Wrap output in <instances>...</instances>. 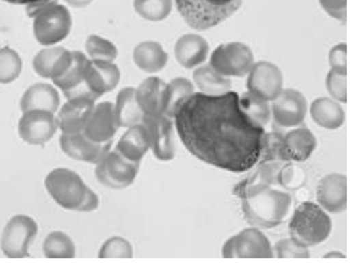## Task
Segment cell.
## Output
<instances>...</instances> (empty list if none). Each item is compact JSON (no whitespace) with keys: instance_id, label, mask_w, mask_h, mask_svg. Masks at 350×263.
Segmentation results:
<instances>
[{"instance_id":"1","label":"cell","mask_w":350,"mask_h":263,"mask_svg":"<svg viewBox=\"0 0 350 263\" xmlns=\"http://www.w3.org/2000/svg\"><path fill=\"white\" fill-rule=\"evenodd\" d=\"M174 125L195 158L229 173H247L260 160L265 127L240 106V95L193 93L178 108Z\"/></svg>"},{"instance_id":"2","label":"cell","mask_w":350,"mask_h":263,"mask_svg":"<svg viewBox=\"0 0 350 263\" xmlns=\"http://www.w3.org/2000/svg\"><path fill=\"white\" fill-rule=\"evenodd\" d=\"M234 194L240 199L245 219L262 229H273L281 225L292 207V195L275 190L273 186L239 188Z\"/></svg>"},{"instance_id":"3","label":"cell","mask_w":350,"mask_h":263,"mask_svg":"<svg viewBox=\"0 0 350 263\" xmlns=\"http://www.w3.org/2000/svg\"><path fill=\"white\" fill-rule=\"evenodd\" d=\"M46 188L59 207L70 212H94L99 207V197L86 186L81 175L67 168L52 169L46 177Z\"/></svg>"},{"instance_id":"4","label":"cell","mask_w":350,"mask_h":263,"mask_svg":"<svg viewBox=\"0 0 350 263\" xmlns=\"http://www.w3.org/2000/svg\"><path fill=\"white\" fill-rule=\"evenodd\" d=\"M183 21L196 29L206 32L230 18L242 7L243 0H174Z\"/></svg>"},{"instance_id":"5","label":"cell","mask_w":350,"mask_h":263,"mask_svg":"<svg viewBox=\"0 0 350 263\" xmlns=\"http://www.w3.org/2000/svg\"><path fill=\"white\" fill-rule=\"evenodd\" d=\"M331 218L319 205L313 201H304L295 208L294 216L288 223L291 238L305 247H313L329 238Z\"/></svg>"},{"instance_id":"6","label":"cell","mask_w":350,"mask_h":263,"mask_svg":"<svg viewBox=\"0 0 350 263\" xmlns=\"http://www.w3.org/2000/svg\"><path fill=\"white\" fill-rule=\"evenodd\" d=\"M28 15L34 20V38L42 46H54L72 32V15L68 8L54 0L28 7Z\"/></svg>"},{"instance_id":"7","label":"cell","mask_w":350,"mask_h":263,"mask_svg":"<svg viewBox=\"0 0 350 263\" xmlns=\"http://www.w3.org/2000/svg\"><path fill=\"white\" fill-rule=\"evenodd\" d=\"M255 64V57L247 44L227 42L217 46L209 59V65L227 78L245 77Z\"/></svg>"},{"instance_id":"8","label":"cell","mask_w":350,"mask_h":263,"mask_svg":"<svg viewBox=\"0 0 350 263\" xmlns=\"http://www.w3.org/2000/svg\"><path fill=\"white\" fill-rule=\"evenodd\" d=\"M38 236V223L31 216L16 214L3 227L0 247L8 258H25L29 255V245Z\"/></svg>"},{"instance_id":"9","label":"cell","mask_w":350,"mask_h":263,"mask_svg":"<svg viewBox=\"0 0 350 263\" xmlns=\"http://www.w3.org/2000/svg\"><path fill=\"white\" fill-rule=\"evenodd\" d=\"M139 171V163L126 160L119 151H109L103 160L96 164V179L109 188L120 190L130 187L135 182Z\"/></svg>"},{"instance_id":"10","label":"cell","mask_w":350,"mask_h":263,"mask_svg":"<svg viewBox=\"0 0 350 263\" xmlns=\"http://www.w3.org/2000/svg\"><path fill=\"white\" fill-rule=\"evenodd\" d=\"M224 258H273L274 251L269 239L260 227H248L232 236L222 247Z\"/></svg>"},{"instance_id":"11","label":"cell","mask_w":350,"mask_h":263,"mask_svg":"<svg viewBox=\"0 0 350 263\" xmlns=\"http://www.w3.org/2000/svg\"><path fill=\"white\" fill-rule=\"evenodd\" d=\"M308 103L300 91L282 90L281 95L274 99L271 117H273L275 129H292V127L301 125L305 121Z\"/></svg>"},{"instance_id":"12","label":"cell","mask_w":350,"mask_h":263,"mask_svg":"<svg viewBox=\"0 0 350 263\" xmlns=\"http://www.w3.org/2000/svg\"><path fill=\"white\" fill-rule=\"evenodd\" d=\"M247 75L248 91L266 101H274L284 90L282 72L275 64L260 60L252 65Z\"/></svg>"},{"instance_id":"13","label":"cell","mask_w":350,"mask_h":263,"mask_svg":"<svg viewBox=\"0 0 350 263\" xmlns=\"http://www.w3.org/2000/svg\"><path fill=\"white\" fill-rule=\"evenodd\" d=\"M57 129L59 124L54 112L41 111V109L23 112L18 124L20 137L28 145H46L54 137Z\"/></svg>"},{"instance_id":"14","label":"cell","mask_w":350,"mask_h":263,"mask_svg":"<svg viewBox=\"0 0 350 263\" xmlns=\"http://www.w3.org/2000/svg\"><path fill=\"white\" fill-rule=\"evenodd\" d=\"M60 150L72 160L85 161V163L98 164L104 156L111 151L112 142L98 143L88 138L85 132L78 134H62L60 135Z\"/></svg>"},{"instance_id":"15","label":"cell","mask_w":350,"mask_h":263,"mask_svg":"<svg viewBox=\"0 0 350 263\" xmlns=\"http://www.w3.org/2000/svg\"><path fill=\"white\" fill-rule=\"evenodd\" d=\"M142 124L146 127L150 135L151 150L159 161H170L175 156L174 145V122L164 114L159 116H144Z\"/></svg>"},{"instance_id":"16","label":"cell","mask_w":350,"mask_h":263,"mask_svg":"<svg viewBox=\"0 0 350 263\" xmlns=\"http://www.w3.org/2000/svg\"><path fill=\"white\" fill-rule=\"evenodd\" d=\"M120 70L109 60H90L86 65L85 85L94 99L111 91L119 85Z\"/></svg>"},{"instance_id":"17","label":"cell","mask_w":350,"mask_h":263,"mask_svg":"<svg viewBox=\"0 0 350 263\" xmlns=\"http://www.w3.org/2000/svg\"><path fill=\"white\" fill-rule=\"evenodd\" d=\"M94 106L96 99L90 96H77V98L67 99V103L59 109V117H57V124L62 134H78L85 130Z\"/></svg>"},{"instance_id":"18","label":"cell","mask_w":350,"mask_h":263,"mask_svg":"<svg viewBox=\"0 0 350 263\" xmlns=\"http://www.w3.org/2000/svg\"><path fill=\"white\" fill-rule=\"evenodd\" d=\"M72 62L67 67V70L55 78L54 85L59 88V90L64 91L65 98L72 99L77 98V96H90L93 98L85 85V75H86V65L90 62L86 54H83L80 51H72ZM94 99V98H93Z\"/></svg>"},{"instance_id":"19","label":"cell","mask_w":350,"mask_h":263,"mask_svg":"<svg viewBox=\"0 0 350 263\" xmlns=\"http://www.w3.org/2000/svg\"><path fill=\"white\" fill-rule=\"evenodd\" d=\"M318 205L329 213H342L347 208V177L344 174H327L317 187Z\"/></svg>"},{"instance_id":"20","label":"cell","mask_w":350,"mask_h":263,"mask_svg":"<svg viewBox=\"0 0 350 263\" xmlns=\"http://www.w3.org/2000/svg\"><path fill=\"white\" fill-rule=\"evenodd\" d=\"M318 140L310 129L304 125L292 127V130L282 134V153L292 163L306 161L317 150Z\"/></svg>"},{"instance_id":"21","label":"cell","mask_w":350,"mask_h":263,"mask_svg":"<svg viewBox=\"0 0 350 263\" xmlns=\"http://www.w3.org/2000/svg\"><path fill=\"white\" fill-rule=\"evenodd\" d=\"M117 129H119V125L113 117V104L104 101V103L96 104L83 132L93 142L107 143L112 142Z\"/></svg>"},{"instance_id":"22","label":"cell","mask_w":350,"mask_h":263,"mask_svg":"<svg viewBox=\"0 0 350 263\" xmlns=\"http://www.w3.org/2000/svg\"><path fill=\"white\" fill-rule=\"evenodd\" d=\"M175 59L183 68H196L208 59L209 44L200 34L188 33L175 42Z\"/></svg>"},{"instance_id":"23","label":"cell","mask_w":350,"mask_h":263,"mask_svg":"<svg viewBox=\"0 0 350 263\" xmlns=\"http://www.w3.org/2000/svg\"><path fill=\"white\" fill-rule=\"evenodd\" d=\"M72 51L65 47H47V49L39 51L33 59V68L39 77L42 78H59L67 70L72 62Z\"/></svg>"},{"instance_id":"24","label":"cell","mask_w":350,"mask_h":263,"mask_svg":"<svg viewBox=\"0 0 350 263\" xmlns=\"http://www.w3.org/2000/svg\"><path fill=\"white\" fill-rule=\"evenodd\" d=\"M165 88H167V83H164L157 77L146 78V80L139 83L138 88H135L137 103L139 109L144 112V116L164 114Z\"/></svg>"},{"instance_id":"25","label":"cell","mask_w":350,"mask_h":263,"mask_svg":"<svg viewBox=\"0 0 350 263\" xmlns=\"http://www.w3.org/2000/svg\"><path fill=\"white\" fill-rule=\"evenodd\" d=\"M60 108V95L55 86L49 83H34L25 91L20 99V109L23 112L41 109V111L55 112Z\"/></svg>"},{"instance_id":"26","label":"cell","mask_w":350,"mask_h":263,"mask_svg":"<svg viewBox=\"0 0 350 263\" xmlns=\"http://www.w3.org/2000/svg\"><path fill=\"white\" fill-rule=\"evenodd\" d=\"M150 150V135H148L146 127L143 124L129 127V130L122 135L119 143H117V151L126 160L137 161V163H139Z\"/></svg>"},{"instance_id":"27","label":"cell","mask_w":350,"mask_h":263,"mask_svg":"<svg viewBox=\"0 0 350 263\" xmlns=\"http://www.w3.org/2000/svg\"><path fill=\"white\" fill-rule=\"evenodd\" d=\"M312 119L319 127L327 130H338L342 127L345 121L344 108L336 99L331 98H317L310 106Z\"/></svg>"},{"instance_id":"28","label":"cell","mask_w":350,"mask_h":263,"mask_svg":"<svg viewBox=\"0 0 350 263\" xmlns=\"http://www.w3.org/2000/svg\"><path fill=\"white\" fill-rule=\"evenodd\" d=\"M135 65L146 73H157L167 65V52L163 49L159 42L143 41L133 51Z\"/></svg>"},{"instance_id":"29","label":"cell","mask_w":350,"mask_h":263,"mask_svg":"<svg viewBox=\"0 0 350 263\" xmlns=\"http://www.w3.org/2000/svg\"><path fill=\"white\" fill-rule=\"evenodd\" d=\"M113 117L119 127L129 129L131 125L142 124L144 112L139 109L137 103V96H135V88H124L119 95L117 101L113 104Z\"/></svg>"},{"instance_id":"30","label":"cell","mask_w":350,"mask_h":263,"mask_svg":"<svg viewBox=\"0 0 350 263\" xmlns=\"http://www.w3.org/2000/svg\"><path fill=\"white\" fill-rule=\"evenodd\" d=\"M193 83L200 88L201 93L222 95L230 91L232 82L229 78L216 72L211 65H200L193 72Z\"/></svg>"},{"instance_id":"31","label":"cell","mask_w":350,"mask_h":263,"mask_svg":"<svg viewBox=\"0 0 350 263\" xmlns=\"http://www.w3.org/2000/svg\"><path fill=\"white\" fill-rule=\"evenodd\" d=\"M195 93L193 82H190L188 78H174L165 88V104H164V116H167L169 119H174L175 112L178 111V108L182 106L185 101Z\"/></svg>"},{"instance_id":"32","label":"cell","mask_w":350,"mask_h":263,"mask_svg":"<svg viewBox=\"0 0 350 263\" xmlns=\"http://www.w3.org/2000/svg\"><path fill=\"white\" fill-rule=\"evenodd\" d=\"M44 255L47 258H73L77 255L75 242L62 231H54L47 234L42 244Z\"/></svg>"},{"instance_id":"33","label":"cell","mask_w":350,"mask_h":263,"mask_svg":"<svg viewBox=\"0 0 350 263\" xmlns=\"http://www.w3.org/2000/svg\"><path fill=\"white\" fill-rule=\"evenodd\" d=\"M240 106H242L243 112L247 114L250 119L255 122V124L266 127L271 121V106L268 104V101L260 98V96L250 93L240 95Z\"/></svg>"},{"instance_id":"34","label":"cell","mask_w":350,"mask_h":263,"mask_svg":"<svg viewBox=\"0 0 350 263\" xmlns=\"http://www.w3.org/2000/svg\"><path fill=\"white\" fill-rule=\"evenodd\" d=\"M135 10L148 21H163L172 12V0H133Z\"/></svg>"},{"instance_id":"35","label":"cell","mask_w":350,"mask_h":263,"mask_svg":"<svg viewBox=\"0 0 350 263\" xmlns=\"http://www.w3.org/2000/svg\"><path fill=\"white\" fill-rule=\"evenodd\" d=\"M23 62L18 52L12 47H0V83L15 82L20 77Z\"/></svg>"},{"instance_id":"36","label":"cell","mask_w":350,"mask_h":263,"mask_svg":"<svg viewBox=\"0 0 350 263\" xmlns=\"http://www.w3.org/2000/svg\"><path fill=\"white\" fill-rule=\"evenodd\" d=\"M86 52L93 60H109L113 62L119 55L117 46L106 38H100L98 34H91L86 39Z\"/></svg>"},{"instance_id":"37","label":"cell","mask_w":350,"mask_h":263,"mask_svg":"<svg viewBox=\"0 0 350 263\" xmlns=\"http://www.w3.org/2000/svg\"><path fill=\"white\" fill-rule=\"evenodd\" d=\"M133 257V247L129 240L124 238L107 239L106 242L100 245L99 258H131Z\"/></svg>"},{"instance_id":"38","label":"cell","mask_w":350,"mask_h":263,"mask_svg":"<svg viewBox=\"0 0 350 263\" xmlns=\"http://www.w3.org/2000/svg\"><path fill=\"white\" fill-rule=\"evenodd\" d=\"M326 88L327 93L338 103H345L347 101V73L336 72L331 68L326 77Z\"/></svg>"},{"instance_id":"39","label":"cell","mask_w":350,"mask_h":263,"mask_svg":"<svg viewBox=\"0 0 350 263\" xmlns=\"http://www.w3.org/2000/svg\"><path fill=\"white\" fill-rule=\"evenodd\" d=\"M274 255L278 258H310L308 247L295 242L294 239H282L274 245Z\"/></svg>"},{"instance_id":"40","label":"cell","mask_w":350,"mask_h":263,"mask_svg":"<svg viewBox=\"0 0 350 263\" xmlns=\"http://www.w3.org/2000/svg\"><path fill=\"white\" fill-rule=\"evenodd\" d=\"M329 65L332 70L340 73H347V44H336L329 52Z\"/></svg>"},{"instance_id":"41","label":"cell","mask_w":350,"mask_h":263,"mask_svg":"<svg viewBox=\"0 0 350 263\" xmlns=\"http://www.w3.org/2000/svg\"><path fill=\"white\" fill-rule=\"evenodd\" d=\"M319 5L331 18L339 21L347 18V0H319Z\"/></svg>"},{"instance_id":"42","label":"cell","mask_w":350,"mask_h":263,"mask_svg":"<svg viewBox=\"0 0 350 263\" xmlns=\"http://www.w3.org/2000/svg\"><path fill=\"white\" fill-rule=\"evenodd\" d=\"M7 3H13V5H26V7H34L39 3L47 2V0H3Z\"/></svg>"},{"instance_id":"43","label":"cell","mask_w":350,"mask_h":263,"mask_svg":"<svg viewBox=\"0 0 350 263\" xmlns=\"http://www.w3.org/2000/svg\"><path fill=\"white\" fill-rule=\"evenodd\" d=\"M65 3H68L70 7L83 8V7L90 5V3H93V0H65Z\"/></svg>"},{"instance_id":"44","label":"cell","mask_w":350,"mask_h":263,"mask_svg":"<svg viewBox=\"0 0 350 263\" xmlns=\"http://www.w3.org/2000/svg\"><path fill=\"white\" fill-rule=\"evenodd\" d=\"M329 257H340V258H344V253H336V252H332V253H327V255H326V258H329Z\"/></svg>"}]
</instances>
